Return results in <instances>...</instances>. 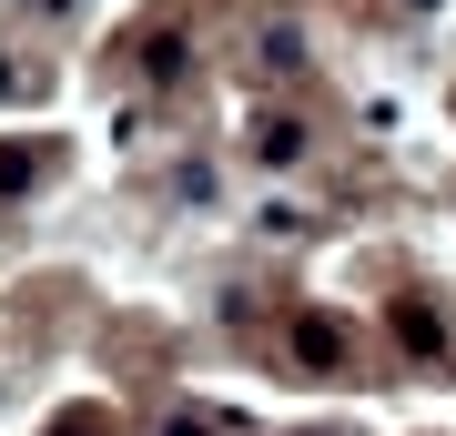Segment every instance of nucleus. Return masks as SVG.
<instances>
[{
    "instance_id": "nucleus-1",
    "label": "nucleus",
    "mask_w": 456,
    "mask_h": 436,
    "mask_svg": "<svg viewBox=\"0 0 456 436\" xmlns=\"http://www.w3.org/2000/svg\"><path fill=\"white\" fill-rule=\"evenodd\" d=\"M305 375H355V345H345V315H294V345H284Z\"/></svg>"
},
{
    "instance_id": "nucleus-2",
    "label": "nucleus",
    "mask_w": 456,
    "mask_h": 436,
    "mask_svg": "<svg viewBox=\"0 0 456 436\" xmlns=\"http://www.w3.org/2000/svg\"><path fill=\"white\" fill-rule=\"evenodd\" d=\"M386 325H395V345H406L426 375L446 366V325H436V305H426V294H395V315H386Z\"/></svg>"
},
{
    "instance_id": "nucleus-3",
    "label": "nucleus",
    "mask_w": 456,
    "mask_h": 436,
    "mask_svg": "<svg viewBox=\"0 0 456 436\" xmlns=\"http://www.w3.org/2000/svg\"><path fill=\"white\" fill-rule=\"evenodd\" d=\"M254 143H264V162H294V152H305V122H294V112H274Z\"/></svg>"
},
{
    "instance_id": "nucleus-4",
    "label": "nucleus",
    "mask_w": 456,
    "mask_h": 436,
    "mask_svg": "<svg viewBox=\"0 0 456 436\" xmlns=\"http://www.w3.org/2000/svg\"><path fill=\"white\" fill-rule=\"evenodd\" d=\"M152 436H233L224 416H213V406H173V416L163 426H152Z\"/></svg>"
},
{
    "instance_id": "nucleus-5",
    "label": "nucleus",
    "mask_w": 456,
    "mask_h": 436,
    "mask_svg": "<svg viewBox=\"0 0 456 436\" xmlns=\"http://www.w3.org/2000/svg\"><path fill=\"white\" fill-rule=\"evenodd\" d=\"M41 183V152H0V193H31Z\"/></svg>"
},
{
    "instance_id": "nucleus-6",
    "label": "nucleus",
    "mask_w": 456,
    "mask_h": 436,
    "mask_svg": "<svg viewBox=\"0 0 456 436\" xmlns=\"http://www.w3.org/2000/svg\"><path fill=\"white\" fill-rule=\"evenodd\" d=\"M31 92H41V71H31V62H11V51H0V102H31Z\"/></svg>"
},
{
    "instance_id": "nucleus-7",
    "label": "nucleus",
    "mask_w": 456,
    "mask_h": 436,
    "mask_svg": "<svg viewBox=\"0 0 456 436\" xmlns=\"http://www.w3.org/2000/svg\"><path fill=\"white\" fill-rule=\"evenodd\" d=\"M51 436H112V416H102V406H71V416L51 426Z\"/></svg>"
},
{
    "instance_id": "nucleus-8",
    "label": "nucleus",
    "mask_w": 456,
    "mask_h": 436,
    "mask_svg": "<svg viewBox=\"0 0 456 436\" xmlns=\"http://www.w3.org/2000/svg\"><path fill=\"white\" fill-rule=\"evenodd\" d=\"M314 436H325V426H314Z\"/></svg>"
}]
</instances>
